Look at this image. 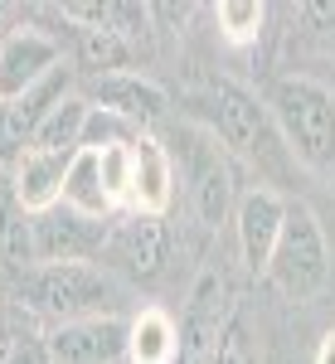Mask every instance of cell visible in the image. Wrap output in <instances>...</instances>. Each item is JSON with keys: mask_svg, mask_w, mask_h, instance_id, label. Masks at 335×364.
<instances>
[{"mask_svg": "<svg viewBox=\"0 0 335 364\" xmlns=\"http://www.w3.org/2000/svg\"><path fill=\"white\" fill-rule=\"evenodd\" d=\"M73 156H58V151H25L10 180H15V199H20V214H49L58 199H63V175H68Z\"/></svg>", "mask_w": 335, "mask_h": 364, "instance_id": "5bb4252c", "label": "cell"}, {"mask_svg": "<svg viewBox=\"0 0 335 364\" xmlns=\"http://www.w3.org/2000/svg\"><path fill=\"white\" fill-rule=\"evenodd\" d=\"M25 296L39 316H49L54 326H73V321H97V316H117L122 311V287L92 267V262H54L25 277Z\"/></svg>", "mask_w": 335, "mask_h": 364, "instance_id": "3957f363", "label": "cell"}, {"mask_svg": "<svg viewBox=\"0 0 335 364\" xmlns=\"http://www.w3.org/2000/svg\"><path fill=\"white\" fill-rule=\"evenodd\" d=\"M117 267H127L132 277H156L161 262H166V228L151 214H127V219H112L107 243H102Z\"/></svg>", "mask_w": 335, "mask_h": 364, "instance_id": "7c38bea8", "label": "cell"}, {"mask_svg": "<svg viewBox=\"0 0 335 364\" xmlns=\"http://www.w3.org/2000/svg\"><path fill=\"white\" fill-rule=\"evenodd\" d=\"M87 112H92V102H87L83 92H68L63 102H54V107L44 112V122L34 127V136H29L25 151H58V156H78V151H83Z\"/></svg>", "mask_w": 335, "mask_h": 364, "instance_id": "2e32d148", "label": "cell"}, {"mask_svg": "<svg viewBox=\"0 0 335 364\" xmlns=\"http://www.w3.org/2000/svg\"><path fill=\"white\" fill-rule=\"evenodd\" d=\"M63 209H73V214H83V219H112V204L107 199V185H102V161H97V151H78L73 161H68V175H63V199H58Z\"/></svg>", "mask_w": 335, "mask_h": 364, "instance_id": "9a60e30c", "label": "cell"}, {"mask_svg": "<svg viewBox=\"0 0 335 364\" xmlns=\"http://www.w3.org/2000/svg\"><path fill=\"white\" fill-rule=\"evenodd\" d=\"M190 204L204 228H219L233 209V166L214 136H204L190 151Z\"/></svg>", "mask_w": 335, "mask_h": 364, "instance_id": "8fae6325", "label": "cell"}, {"mask_svg": "<svg viewBox=\"0 0 335 364\" xmlns=\"http://www.w3.org/2000/svg\"><path fill=\"white\" fill-rule=\"evenodd\" d=\"M132 39L107 34V29H78V63L92 78H112V73H132Z\"/></svg>", "mask_w": 335, "mask_h": 364, "instance_id": "ac0fdd59", "label": "cell"}, {"mask_svg": "<svg viewBox=\"0 0 335 364\" xmlns=\"http://www.w3.org/2000/svg\"><path fill=\"white\" fill-rule=\"evenodd\" d=\"M10 345H15V331L5 326V316H0V364L10 360Z\"/></svg>", "mask_w": 335, "mask_h": 364, "instance_id": "d4e9b609", "label": "cell"}, {"mask_svg": "<svg viewBox=\"0 0 335 364\" xmlns=\"http://www.w3.org/2000/svg\"><path fill=\"white\" fill-rule=\"evenodd\" d=\"M195 117L209 127V136L223 141L238 161L257 166L267 180H282L292 170V151L282 141L277 122L267 112V102H257L238 83H214L195 97Z\"/></svg>", "mask_w": 335, "mask_h": 364, "instance_id": "6da1fadb", "label": "cell"}, {"mask_svg": "<svg viewBox=\"0 0 335 364\" xmlns=\"http://www.w3.org/2000/svg\"><path fill=\"white\" fill-rule=\"evenodd\" d=\"M63 20L83 29H107V34H122V39H137V29L151 25V5H63Z\"/></svg>", "mask_w": 335, "mask_h": 364, "instance_id": "d6986e66", "label": "cell"}, {"mask_svg": "<svg viewBox=\"0 0 335 364\" xmlns=\"http://www.w3.org/2000/svg\"><path fill=\"white\" fill-rule=\"evenodd\" d=\"M127 331H132V321L97 316V321L54 326V336L44 340H49V360L54 364H122L127 360Z\"/></svg>", "mask_w": 335, "mask_h": 364, "instance_id": "9c48e42d", "label": "cell"}, {"mask_svg": "<svg viewBox=\"0 0 335 364\" xmlns=\"http://www.w3.org/2000/svg\"><path fill=\"white\" fill-rule=\"evenodd\" d=\"M141 127H132L127 117L107 112V107H92L87 112V127H83V146L87 151H107V146H127V141H137Z\"/></svg>", "mask_w": 335, "mask_h": 364, "instance_id": "44dd1931", "label": "cell"}, {"mask_svg": "<svg viewBox=\"0 0 335 364\" xmlns=\"http://www.w3.org/2000/svg\"><path fill=\"white\" fill-rule=\"evenodd\" d=\"M97 161H102L107 199L117 204V209H127V199H132V141H127V146H107V151H97Z\"/></svg>", "mask_w": 335, "mask_h": 364, "instance_id": "7402d4cb", "label": "cell"}, {"mask_svg": "<svg viewBox=\"0 0 335 364\" xmlns=\"http://www.w3.org/2000/svg\"><path fill=\"white\" fill-rule=\"evenodd\" d=\"M92 107H107V112L127 117L132 127H151V122H161L166 117V87L151 83V78H141V73H112V78H92L83 92Z\"/></svg>", "mask_w": 335, "mask_h": 364, "instance_id": "4fadbf2b", "label": "cell"}, {"mask_svg": "<svg viewBox=\"0 0 335 364\" xmlns=\"http://www.w3.org/2000/svg\"><path fill=\"white\" fill-rule=\"evenodd\" d=\"M267 112L277 122L292 161L335 175V92L316 78H277L267 92Z\"/></svg>", "mask_w": 335, "mask_h": 364, "instance_id": "7a4b0ae2", "label": "cell"}, {"mask_svg": "<svg viewBox=\"0 0 335 364\" xmlns=\"http://www.w3.org/2000/svg\"><path fill=\"white\" fill-rule=\"evenodd\" d=\"M112 219H83L73 209L54 204L49 214H25L15 219V228L5 233L15 248H25V257H34L39 267H54V262H87L92 252H102L107 243Z\"/></svg>", "mask_w": 335, "mask_h": 364, "instance_id": "5b68a950", "label": "cell"}, {"mask_svg": "<svg viewBox=\"0 0 335 364\" xmlns=\"http://www.w3.org/2000/svg\"><path fill=\"white\" fill-rule=\"evenodd\" d=\"M228 291L214 272H204L190 291V306H185V321H180V350H175V364H214L219 355L223 326H228Z\"/></svg>", "mask_w": 335, "mask_h": 364, "instance_id": "52a82bcc", "label": "cell"}, {"mask_svg": "<svg viewBox=\"0 0 335 364\" xmlns=\"http://www.w3.org/2000/svg\"><path fill=\"white\" fill-rule=\"evenodd\" d=\"M5 364H54V360H49V340H44V336H15L10 360H5Z\"/></svg>", "mask_w": 335, "mask_h": 364, "instance_id": "cb8c5ba5", "label": "cell"}, {"mask_svg": "<svg viewBox=\"0 0 335 364\" xmlns=\"http://www.w3.org/2000/svg\"><path fill=\"white\" fill-rule=\"evenodd\" d=\"M170 204H175V161L151 132H141L132 141V199H127V214L161 219Z\"/></svg>", "mask_w": 335, "mask_h": 364, "instance_id": "30bf717a", "label": "cell"}, {"mask_svg": "<svg viewBox=\"0 0 335 364\" xmlns=\"http://www.w3.org/2000/svg\"><path fill=\"white\" fill-rule=\"evenodd\" d=\"M262 277L292 301H307L331 282V243H326V228L311 204H302V199L287 204V224H282V238Z\"/></svg>", "mask_w": 335, "mask_h": 364, "instance_id": "277c9868", "label": "cell"}, {"mask_svg": "<svg viewBox=\"0 0 335 364\" xmlns=\"http://www.w3.org/2000/svg\"><path fill=\"white\" fill-rule=\"evenodd\" d=\"M175 350H180V326L161 306H146L132 316V331H127L132 364H175Z\"/></svg>", "mask_w": 335, "mask_h": 364, "instance_id": "e0dca14e", "label": "cell"}, {"mask_svg": "<svg viewBox=\"0 0 335 364\" xmlns=\"http://www.w3.org/2000/svg\"><path fill=\"white\" fill-rule=\"evenodd\" d=\"M287 204L272 185H257L233 204V233H238V257L248 272H267L272 262V248L282 238V224H287Z\"/></svg>", "mask_w": 335, "mask_h": 364, "instance_id": "ba28073f", "label": "cell"}, {"mask_svg": "<svg viewBox=\"0 0 335 364\" xmlns=\"http://www.w3.org/2000/svg\"><path fill=\"white\" fill-rule=\"evenodd\" d=\"M214 364H262V355H257V340H252L248 321L233 311L228 316V326H223V340H219V355H214Z\"/></svg>", "mask_w": 335, "mask_h": 364, "instance_id": "603a6c76", "label": "cell"}, {"mask_svg": "<svg viewBox=\"0 0 335 364\" xmlns=\"http://www.w3.org/2000/svg\"><path fill=\"white\" fill-rule=\"evenodd\" d=\"M214 25H219L223 44L252 49L262 39V25H267V5H257V0H223L219 10H214Z\"/></svg>", "mask_w": 335, "mask_h": 364, "instance_id": "ffe728a7", "label": "cell"}, {"mask_svg": "<svg viewBox=\"0 0 335 364\" xmlns=\"http://www.w3.org/2000/svg\"><path fill=\"white\" fill-rule=\"evenodd\" d=\"M316 364H335V336L321 340V350H316Z\"/></svg>", "mask_w": 335, "mask_h": 364, "instance_id": "484cf974", "label": "cell"}, {"mask_svg": "<svg viewBox=\"0 0 335 364\" xmlns=\"http://www.w3.org/2000/svg\"><path fill=\"white\" fill-rule=\"evenodd\" d=\"M63 63V44L34 25L0 34V102H20Z\"/></svg>", "mask_w": 335, "mask_h": 364, "instance_id": "8992f818", "label": "cell"}]
</instances>
